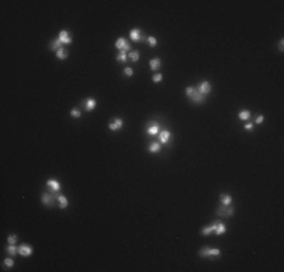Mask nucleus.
<instances>
[{
	"instance_id": "1a4fd4ad",
	"label": "nucleus",
	"mask_w": 284,
	"mask_h": 272,
	"mask_svg": "<svg viewBox=\"0 0 284 272\" xmlns=\"http://www.w3.org/2000/svg\"><path fill=\"white\" fill-rule=\"evenodd\" d=\"M159 132H160V127H159V124H157V121H148L147 123V133L150 136H157L159 135Z\"/></svg>"
},
{
	"instance_id": "b1692460",
	"label": "nucleus",
	"mask_w": 284,
	"mask_h": 272,
	"mask_svg": "<svg viewBox=\"0 0 284 272\" xmlns=\"http://www.w3.org/2000/svg\"><path fill=\"white\" fill-rule=\"evenodd\" d=\"M6 252H8L9 256H15V254L18 252V248H17L15 245H11V243H8V247H6Z\"/></svg>"
},
{
	"instance_id": "2eb2a0df",
	"label": "nucleus",
	"mask_w": 284,
	"mask_h": 272,
	"mask_svg": "<svg viewBox=\"0 0 284 272\" xmlns=\"http://www.w3.org/2000/svg\"><path fill=\"white\" fill-rule=\"evenodd\" d=\"M32 252H34V249L30 248L29 245H21V247L18 248V254H20V256H23V257H29Z\"/></svg>"
},
{
	"instance_id": "f704fd0d",
	"label": "nucleus",
	"mask_w": 284,
	"mask_h": 272,
	"mask_svg": "<svg viewBox=\"0 0 284 272\" xmlns=\"http://www.w3.org/2000/svg\"><path fill=\"white\" fill-rule=\"evenodd\" d=\"M245 129H246V130H252V129H254V124H252V123H246V124H245Z\"/></svg>"
},
{
	"instance_id": "c85d7f7f",
	"label": "nucleus",
	"mask_w": 284,
	"mask_h": 272,
	"mask_svg": "<svg viewBox=\"0 0 284 272\" xmlns=\"http://www.w3.org/2000/svg\"><path fill=\"white\" fill-rule=\"evenodd\" d=\"M8 243L15 245V243H17V236H15V234H9V236H8Z\"/></svg>"
},
{
	"instance_id": "dca6fc26",
	"label": "nucleus",
	"mask_w": 284,
	"mask_h": 272,
	"mask_svg": "<svg viewBox=\"0 0 284 272\" xmlns=\"http://www.w3.org/2000/svg\"><path fill=\"white\" fill-rule=\"evenodd\" d=\"M225 231H227L225 224H224V222H221V221H218V222H216V228H215V234L221 236V234H224Z\"/></svg>"
},
{
	"instance_id": "412c9836",
	"label": "nucleus",
	"mask_w": 284,
	"mask_h": 272,
	"mask_svg": "<svg viewBox=\"0 0 284 272\" xmlns=\"http://www.w3.org/2000/svg\"><path fill=\"white\" fill-rule=\"evenodd\" d=\"M148 151L150 153H159L160 151V142H151L148 145Z\"/></svg>"
},
{
	"instance_id": "6e6552de",
	"label": "nucleus",
	"mask_w": 284,
	"mask_h": 272,
	"mask_svg": "<svg viewBox=\"0 0 284 272\" xmlns=\"http://www.w3.org/2000/svg\"><path fill=\"white\" fill-rule=\"evenodd\" d=\"M47 188H48V192L55 193V195H57L59 193V191H61V183L57 180H55V179H50V180L46 181Z\"/></svg>"
},
{
	"instance_id": "7ed1b4c3",
	"label": "nucleus",
	"mask_w": 284,
	"mask_h": 272,
	"mask_svg": "<svg viewBox=\"0 0 284 272\" xmlns=\"http://www.w3.org/2000/svg\"><path fill=\"white\" fill-rule=\"evenodd\" d=\"M115 47L121 52V53H124L127 55L128 52H132V47H130V43H127V39L123 38V36H119L116 41H115Z\"/></svg>"
},
{
	"instance_id": "ddd939ff",
	"label": "nucleus",
	"mask_w": 284,
	"mask_h": 272,
	"mask_svg": "<svg viewBox=\"0 0 284 272\" xmlns=\"http://www.w3.org/2000/svg\"><path fill=\"white\" fill-rule=\"evenodd\" d=\"M216 222H218V221H213V222H212V224H210L209 227H204V228H201V231H200V233H201V236H209L210 233H215Z\"/></svg>"
},
{
	"instance_id": "473e14b6",
	"label": "nucleus",
	"mask_w": 284,
	"mask_h": 272,
	"mask_svg": "<svg viewBox=\"0 0 284 272\" xmlns=\"http://www.w3.org/2000/svg\"><path fill=\"white\" fill-rule=\"evenodd\" d=\"M263 121H264V116H263V115H259V116L255 118V124H261Z\"/></svg>"
},
{
	"instance_id": "20e7f679",
	"label": "nucleus",
	"mask_w": 284,
	"mask_h": 272,
	"mask_svg": "<svg viewBox=\"0 0 284 272\" xmlns=\"http://www.w3.org/2000/svg\"><path fill=\"white\" fill-rule=\"evenodd\" d=\"M130 39L133 41V43H145L147 41V35L144 34L141 29H137V27H135V29H132L130 30Z\"/></svg>"
},
{
	"instance_id": "a211bd4d",
	"label": "nucleus",
	"mask_w": 284,
	"mask_h": 272,
	"mask_svg": "<svg viewBox=\"0 0 284 272\" xmlns=\"http://www.w3.org/2000/svg\"><path fill=\"white\" fill-rule=\"evenodd\" d=\"M160 65H162V61L159 57H154V59H150V68L154 71V70H159Z\"/></svg>"
},
{
	"instance_id": "0eeeda50",
	"label": "nucleus",
	"mask_w": 284,
	"mask_h": 272,
	"mask_svg": "<svg viewBox=\"0 0 284 272\" xmlns=\"http://www.w3.org/2000/svg\"><path fill=\"white\" fill-rule=\"evenodd\" d=\"M189 100H191L192 103H195V104H201V103L205 102V95H204V94H201V92L196 89V88H193L192 94L189 95Z\"/></svg>"
},
{
	"instance_id": "aec40b11",
	"label": "nucleus",
	"mask_w": 284,
	"mask_h": 272,
	"mask_svg": "<svg viewBox=\"0 0 284 272\" xmlns=\"http://www.w3.org/2000/svg\"><path fill=\"white\" fill-rule=\"evenodd\" d=\"M221 204L230 206L231 204V195L230 193H221Z\"/></svg>"
},
{
	"instance_id": "6ab92c4d",
	"label": "nucleus",
	"mask_w": 284,
	"mask_h": 272,
	"mask_svg": "<svg viewBox=\"0 0 284 272\" xmlns=\"http://www.w3.org/2000/svg\"><path fill=\"white\" fill-rule=\"evenodd\" d=\"M48 47H50L53 52H57L59 48H62V43L59 41V38H56V39H53V41L50 43V45H48Z\"/></svg>"
},
{
	"instance_id": "f03ea898",
	"label": "nucleus",
	"mask_w": 284,
	"mask_h": 272,
	"mask_svg": "<svg viewBox=\"0 0 284 272\" xmlns=\"http://www.w3.org/2000/svg\"><path fill=\"white\" fill-rule=\"evenodd\" d=\"M200 257H207V259H218L221 256V251L218 248H201L198 251Z\"/></svg>"
},
{
	"instance_id": "9d476101",
	"label": "nucleus",
	"mask_w": 284,
	"mask_h": 272,
	"mask_svg": "<svg viewBox=\"0 0 284 272\" xmlns=\"http://www.w3.org/2000/svg\"><path fill=\"white\" fill-rule=\"evenodd\" d=\"M196 89L200 91L201 94H204V95H207V94H209V92L212 91V85H210V82H207V80H204V82H200V83H198Z\"/></svg>"
},
{
	"instance_id": "72a5a7b5",
	"label": "nucleus",
	"mask_w": 284,
	"mask_h": 272,
	"mask_svg": "<svg viewBox=\"0 0 284 272\" xmlns=\"http://www.w3.org/2000/svg\"><path fill=\"white\" fill-rule=\"evenodd\" d=\"M283 48H284V41L283 39H280V43H278V50L283 52Z\"/></svg>"
},
{
	"instance_id": "5701e85b",
	"label": "nucleus",
	"mask_w": 284,
	"mask_h": 272,
	"mask_svg": "<svg viewBox=\"0 0 284 272\" xmlns=\"http://www.w3.org/2000/svg\"><path fill=\"white\" fill-rule=\"evenodd\" d=\"M56 57L57 59H67V57H68V52H67V48H64V47H62V48H59V50L56 52Z\"/></svg>"
},
{
	"instance_id": "4be33fe9",
	"label": "nucleus",
	"mask_w": 284,
	"mask_h": 272,
	"mask_svg": "<svg viewBox=\"0 0 284 272\" xmlns=\"http://www.w3.org/2000/svg\"><path fill=\"white\" fill-rule=\"evenodd\" d=\"M251 116V112L248 109H243V111H240L239 112V120H242V121H246V120H250Z\"/></svg>"
},
{
	"instance_id": "2f4dec72",
	"label": "nucleus",
	"mask_w": 284,
	"mask_h": 272,
	"mask_svg": "<svg viewBox=\"0 0 284 272\" xmlns=\"http://www.w3.org/2000/svg\"><path fill=\"white\" fill-rule=\"evenodd\" d=\"M124 74L127 76V77H132V76H133V70H132V68H128V67H127V68L124 70Z\"/></svg>"
},
{
	"instance_id": "4468645a",
	"label": "nucleus",
	"mask_w": 284,
	"mask_h": 272,
	"mask_svg": "<svg viewBox=\"0 0 284 272\" xmlns=\"http://www.w3.org/2000/svg\"><path fill=\"white\" fill-rule=\"evenodd\" d=\"M95 106H97V102H95L92 97H89V98H86V100H85V111H86V112L94 111V109H95Z\"/></svg>"
},
{
	"instance_id": "9b49d317",
	"label": "nucleus",
	"mask_w": 284,
	"mask_h": 272,
	"mask_svg": "<svg viewBox=\"0 0 284 272\" xmlns=\"http://www.w3.org/2000/svg\"><path fill=\"white\" fill-rule=\"evenodd\" d=\"M123 125H124V121H123L121 118H114V120L109 123V129H110L112 132H116V130H121Z\"/></svg>"
},
{
	"instance_id": "423d86ee",
	"label": "nucleus",
	"mask_w": 284,
	"mask_h": 272,
	"mask_svg": "<svg viewBox=\"0 0 284 272\" xmlns=\"http://www.w3.org/2000/svg\"><path fill=\"white\" fill-rule=\"evenodd\" d=\"M56 197L57 195H55V193H52V192H44L41 195V201H43V204L47 206V207H53L55 203H56V200H57Z\"/></svg>"
},
{
	"instance_id": "7c9ffc66",
	"label": "nucleus",
	"mask_w": 284,
	"mask_h": 272,
	"mask_svg": "<svg viewBox=\"0 0 284 272\" xmlns=\"http://www.w3.org/2000/svg\"><path fill=\"white\" fill-rule=\"evenodd\" d=\"M162 77H163V76H162L160 73H156V74L153 76V82H154V83H157V82H160V80H162Z\"/></svg>"
},
{
	"instance_id": "a878e982",
	"label": "nucleus",
	"mask_w": 284,
	"mask_h": 272,
	"mask_svg": "<svg viewBox=\"0 0 284 272\" xmlns=\"http://www.w3.org/2000/svg\"><path fill=\"white\" fill-rule=\"evenodd\" d=\"M150 47H156L157 45V39L154 38V36H147V41H145Z\"/></svg>"
},
{
	"instance_id": "c756f323",
	"label": "nucleus",
	"mask_w": 284,
	"mask_h": 272,
	"mask_svg": "<svg viewBox=\"0 0 284 272\" xmlns=\"http://www.w3.org/2000/svg\"><path fill=\"white\" fill-rule=\"evenodd\" d=\"M116 61H118V62H125V61H127V55H124V53H119V55L116 56Z\"/></svg>"
},
{
	"instance_id": "f257e3e1",
	"label": "nucleus",
	"mask_w": 284,
	"mask_h": 272,
	"mask_svg": "<svg viewBox=\"0 0 284 272\" xmlns=\"http://www.w3.org/2000/svg\"><path fill=\"white\" fill-rule=\"evenodd\" d=\"M234 215V209H233V206L230 204V206H224V204H221L218 209H216V216L218 218H230V216Z\"/></svg>"
},
{
	"instance_id": "f3484780",
	"label": "nucleus",
	"mask_w": 284,
	"mask_h": 272,
	"mask_svg": "<svg viewBox=\"0 0 284 272\" xmlns=\"http://www.w3.org/2000/svg\"><path fill=\"white\" fill-rule=\"evenodd\" d=\"M57 201H59V207L61 209H65L67 206H68V200L65 198V195H62V193H57Z\"/></svg>"
},
{
	"instance_id": "39448f33",
	"label": "nucleus",
	"mask_w": 284,
	"mask_h": 272,
	"mask_svg": "<svg viewBox=\"0 0 284 272\" xmlns=\"http://www.w3.org/2000/svg\"><path fill=\"white\" fill-rule=\"evenodd\" d=\"M172 139L174 136L169 130H160L159 132V142L160 144H165L166 147H171L172 145Z\"/></svg>"
},
{
	"instance_id": "cd10ccee",
	"label": "nucleus",
	"mask_w": 284,
	"mask_h": 272,
	"mask_svg": "<svg viewBox=\"0 0 284 272\" xmlns=\"http://www.w3.org/2000/svg\"><path fill=\"white\" fill-rule=\"evenodd\" d=\"M3 266H5V268H12V266H14V260L9 259V257L5 259V260H3Z\"/></svg>"
},
{
	"instance_id": "393cba45",
	"label": "nucleus",
	"mask_w": 284,
	"mask_h": 272,
	"mask_svg": "<svg viewBox=\"0 0 284 272\" xmlns=\"http://www.w3.org/2000/svg\"><path fill=\"white\" fill-rule=\"evenodd\" d=\"M70 115H71L73 118H80V116H82V111H80L79 107H74V109H71Z\"/></svg>"
},
{
	"instance_id": "f8f14e48",
	"label": "nucleus",
	"mask_w": 284,
	"mask_h": 272,
	"mask_svg": "<svg viewBox=\"0 0 284 272\" xmlns=\"http://www.w3.org/2000/svg\"><path fill=\"white\" fill-rule=\"evenodd\" d=\"M59 41L62 43V44H71V34H70L68 30H61V34H59Z\"/></svg>"
},
{
	"instance_id": "bb28decb",
	"label": "nucleus",
	"mask_w": 284,
	"mask_h": 272,
	"mask_svg": "<svg viewBox=\"0 0 284 272\" xmlns=\"http://www.w3.org/2000/svg\"><path fill=\"white\" fill-rule=\"evenodd\" d=\"M128 57H130V59H132L133 62H136L137 59H139V52H137V50H133V52H130V53H128Z\"/></svg>"
}]
</instances>
